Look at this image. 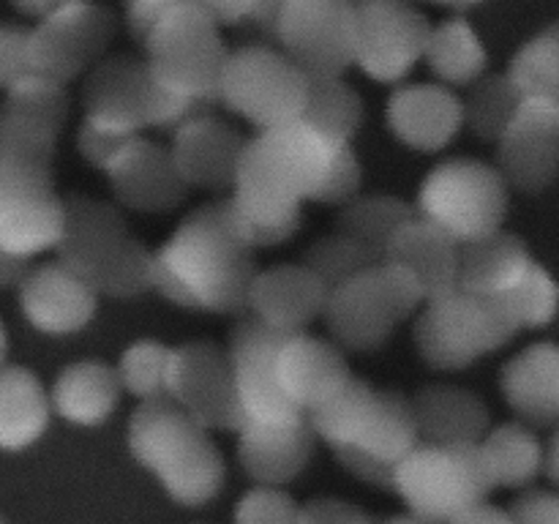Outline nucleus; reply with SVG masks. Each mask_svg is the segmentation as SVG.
Instances as JSON below:
<instances>
[{"instance_id": "1", "label": "nucleus", "mask_w": 559, "mask_h": 524, "mask_svg": "<svg viewBox=\"0 0 559 524\" xmlns=\"http://www.w3.org/2000/svg\"><path fill=\"white\" fill-rule=\"evenodd\" d=\"M257 276L254 249L238 233L227 196L200 205L153 254L151 289L180 309L243 314Z\"/></svg>"}, {"instance_id": "2", "label": "nucleus", "mask_w": 559, "mask_h": 524, "mask_svg": "<svg viewBox=\"0 0 559 524\" xmlns=\"http://www.w3.org/2000/svg\"><path fill=\"white\" fill-rule=\"evenodd\" d=\"M58 262L74 271L93 293L136 298L151 289L153 254L123 213L109 202L71 194L63 200Z\"/></svg>"}, {"instance_id": "3", "label": "nucleus", "mask_w": 559, "mask_h": 524, "mask_svg": "<svg viewBox=\"0 0 559 524\" xmlns=\"http://www.w3.org/2000/svg\"><path fill=\"white\" fill-rule=\"evenodd\" d=\"M129 448L180 505H205L222 491L224 458L216 442L167 396L142 402L134 409Z\"/></svg>"}, {"instance_id": "4", "label": "nucleus", "mask_w": 559, "mask_h": 524, "mask_svg": "<svg viewBox=\"0 0 559 524\" xmlns=\"http://www.w3.org/2000/svg\"><path fill=\"white\" fill-rule=\"evenodd\" d=\"M338 147L300 120L257 131L246 136L233 194L284 211L304 207L325 186Z\"/></svg>"}, {"instance_id": "5", "label": "nucleus", "mask_w": 559, "mask_h": 524, "mask_svg": "<svg viewBox=\"0 0 559 524\" xmlns=\"http://www.w3.org/2000/svg\"><path fill=\"white\" fill-rule=\"evenodd\" d=\"M85 120L109 136H140L145 129L175 134L183 123L213 112V104H194L162 91L145 60L112 55L87 71L82 91Z\"/></svg>"}, {"instance_id": "6", "label": "nucleus", "mask_w": 559, "mask_h": 524, "mask_svg": "<svg viewBox=\"0 0 559 524\" xmlns=\"http://www.w3.org/2000/svg\"><path fill=\"white\" fill-rule=\"evenodd\" d=\"M229 47L205 3H173L145 44V63L162 91L194 104H218Z\"/></svg>"}, {"instance_id": "7", "label": "nucleus", "mask_w": 559, "mask_h": 524, "mask_svg": "<svg viewBox=\"0 0 559 524\" xmlns=\"http://www.w3.org/2000/svg\"><path fill=\"white\" fill-rule=\"evenodd\" d=\"M508 194L511 189L495 164L451 158L426 175L413 211L420 222L431 224L462 246L502 229Z\"/></svg>"}, {"instance_id": "8", "label": "nucleus", "mask_w": 559, "mask_h": 524, "mask_svg": "<svg viewBox=\"0 0 559 524\" xmlns=\"http://www.w3.org/2000/svg\"><path fill=\"white\" fill-rule=\"evenodd\" d=\"M420 303L418 287L402 271L380 262L331 289L322 317L338 349L377 353Z\"/></svg>"}, {"instance_id": "9", "label": "nucleus", "mask_w": 559, "mask_h": 524, "mask_svg": "<svg viewBox=\"0 0 559 524\" xmlns=\"http://www.w3.org/2000/svg\"><path fill=\"white\" fill-rule=\"evenodd\" d=\"M391 489L402 495L413 516L448 524L467 508L486 502L491 486L478 445L418 442L393 473Z\"/></svg>"}, {"instance_id": "10", "label": "nucleus", "mask_w": 559, "mask_h": 524, "mask_svg": "<svg viewBox=\"0 0 559 524\" xmlns=\"http://www.w3.org/2000/svg\"><path fill=\"white\" fill-rule=\"evenodd\" d=\"M519 327L497 300L451 293L420 311L415 322V347L437 371H462L484 355L502 349Z\"/></svg>"}, {"instance_id": "11", "label": "nucleus", "mask_w": 559, "mask_h": 524, "mask_svg": "<svg viewBox=\"0 0 559 524\" xmlns=\"http://www.w3.org/2000/svg\"><path fill=\"white\" fill-rule=\"evenodd\" d=\"M309 80L298 66L271 44H243L229 49L218 104L249 120L257 131H271L300 120Z\"/></svg>"}, {"instance_id": "12", "label": "nucleus", "mask_w": 559, "mask_h": 524, "mask_svg": "<svg viewBox=\"0 0 559 524\" xmlns=\"http://www.w3.org/2000/svg\"><path fill=\"white\" fill-rule=\"evenodd\" d=\"M63 200L52 167L0 151V251L27 260L58 246Z\"/></svg>"}, {"instance_id": "13", "label": "nucleus", "mask_w": 559, "mask_h": 524, "mask_svg": "<svg viewBox=\"0 0 559 524\" xmlns=\"http://www.w3.org/2000/svg\"><path fill=\"white\" fill-rule=\"evenodd\" d=\"M278 52L287 55L306 80H342L355 66V3L289 0L278 9Z\"/></svg>"}, {"instance_id": "14", "label": "nucleus", "mask_w": 559, "mask_h": 524, "mask_svg": "<svg viewBox=\"0 0 559 524\" xmlns=\"http://www.w3.org/2000/svg\"><path fill=\"white\" fill-rule=\"evenodd\" d=\"M115 27L118 20L102 5L55 3V9L41 16L27 36L31 74L66 87L102 60Z\"/></svg>"}, {"instance_id": "15", "label": "nucleus", "mask_w": 559, "mask_h": 524, "mask_svg": "<svg viewBox=\"0 0 559 524\" xmlns=\"http://www.w3.org/2000/svg\"><path fill=\"white\" fill-rule=\"evenodd\" d=\"M164 396L178 404L202 429H224L238 434L243 426L227 347L213 342L169 347Z\"/></svg>"}, {"instance_id": "16", "label": "nucleus", "mask_w": 559, "mask_h": 524, "mask_svg": "<svg viewBox=\"0 0 559 524\" xmlns=\"http://www.w3.org/2000/svg\"><path fill=\"white\" fill-rule=\"evenodd\" d=\"M431 22L396 0L355 3V66L374 82H402L424 58Z\"/></svg>"}, {"instance_id": "17", "label": "nucleus", "mask_w": 559, "mask_h": 524, "mask_svg": "<svg viewBox=\"0 0 559 524\" xmlns=\"http://www.w3.org/2000/svg\"><path fill=\"white\" fill-rule=\"evenodd\" d=\"M284 338L287 336L267 331L251 317L238 320L229 333L227 355L243 426H295L306 420V415L287 402L276 380V355Z\"/></svg>"}, {"instance_id": "18", "label": "nucleus", "mask_w": 559, "mask_h": 524, "mask_svg": "<svg viewBox=\"0 0 559 524\" xmlns=\"http://www.w3.org/2000/svg\"><path fill=\"white\" fill-rule=\"evenodd\" d=\"M69 118V93L58 82L27 74L0 104V151L52 167L58 136Z\"/></svg>"}, {"instance_id": "19", "label": "nucleus", "mask_w": 559, "mask_h": 524, "mask_svg": "<svg viewBox=\"0 0 559 524\" xmlns=\"http://www.w3.org/2000/svg\"><path fill=\"white\" fill-rule=\"evenodd\" d=\"M559 167V104L522 102L506 134L497 140V172L508 189L540 194Z\"/></svg>"}, {"instance_id": "20", "label": "nucleus", "mask_w": 559, "mask_h": 524, "mask_svg": "<svg viewBox=\"0 0 559 524\" xmlns=\"http://www.w3.org/2000/svg\"><path fill=\"white\" fill-rule=\"evenodd\" d=\"M418 442L409 398L399 391H380L374 413L355 445L336 451V456L355 478L391 489L393 473Z\"/></svg>"}, {"instance_id": "21", "label": "nucleus", "mask_w": 559, "mask_h": 524, "mask_svg": "<svg viewBox=\"0 0 559 524\" xmlns=\"http://www.w3.org/2000/svg\"><path fill=\"white\" fill-rule=\"evenodd\" d=\"M328 289L300 262H284L257 271L246 298V311L254 322L282 336H298L325 311Z\"/></svg>"}, {"instance_id": "22", "label": "nucleus", "mask_w": 559, "mask_h": 524, "mask_svg": "<svg viewBox=\"0 0 559 524\" xmlns=\"http://www.w3.org/2000/svg\"><path fill=\"white\" fill-rule=\"evenodd\" d=\"M243 145L246 136L233 123L218 118L216 112H207L175 131L169 156L189 189L197 186V189L227 191L235 186Z\"/></svg>"}, {"instance_id": "23", "label": "nucleus", "mask_w": 559, "mask_h": 524, "mask_svg": "<svg viewBox=\"0 0 559 524\" xmlns=\"http://www.w3.org/2000/svg\"><path fill=\"white\" fill-rule=\"evenodd\" d=\"M109 186L118 202L140 213H167L189 194V186L175 169L169 147L134 136L107 167Z\"/></svg>"}, {"instance_id": "24", "label": "nucleus", "mask_w": 559, "mask_h": 524, "mask_svg": "<svg viewBox=\"0 0 559 524\" xmlns=\"http://www.w3.org/2000/svg\"><path fill=\"white\" fill-rule=\"evenodd\" d=\"M20 306L36 331L66 336L82 331L96 317L98 295L55 260L25 273L20 282Z\"/></svg>"}, {"instance_id": "25", "label": "nucleus", "mask_w": 559, "mask_h": 524, "mask_svg": "<svg viewBox=\"0 0 559 524\" xmlns=\"http://www.w3.org/2000/svg\"><path fill=\"white\" fill-rule=\"evenodd\" d=\"M276 380L293 407L309 415L336 396L353 374L342 349L325 338L298 333L287 336L276 355Z\"/></svg>"}, {"instance_id": "26", "label": "nucleus", "mask_w": 559, "mask_h": 524, "mask_svg": "<svg viewBox=\"0 0 559 524\" xmlns=\"http://www.w3.org/2000/svg\"><path fill=\"white\" fill-rule=\"evenodd\" d=\"M388 126L413 151L437 153L462 131V98L445 85H399L388 98Z\"/></svg>"}, {"instance_id": "27", "label": "nucleus", "mask_w": 559, "mask_h": 524, "mask_svg": "<svg viewBox=\"0 0 559 524\" xmlns=\"http://www.w3.org/2000/svg\"><path fill=\"white\" fill-rule=\"evenodd\" d=\"M382 262L402 271L418 287L426 303L456 293L459 243L418 216L393 235Z\"/></svg>"}, {"instance_id": "28", "label": "nucleus", "mask_w": 559, "mask_h": 524, "mask_svg": "<svg viewBox=\"0 0 559 524\" xmlns=\"http://www.w3.org/2000/svg\"><path fill=\"white\" fill-rule=\"evenodd\" d=\"M535 265L527 243L519 235L497 229L486 238L459 246L456 289L475 298L500 300Z\"/></svg>"}, {"instance_id": "29", "label": "nucleus", "mask_w": 559, "mask_h": 524, "mask_svg": "<svg viewBox=\"0 0 559 524\" xmlns=\"http://www.w3.org/2000/svg\"><path fill=\"white\" fill-rule=\"evenodd\" d=\"M420 442L431 445H478L489 431V407L473 391L453 385L420 388L409 398Z\"/></svg>"}, {"instance_id": "30", "label": "nucleus", "mask_w": 559, "mask_h": 524, "mask_svg": "<svg viewBox=\"0 0 559 524\" xmlns=\"http://www.w3.org/2000/svg\"><path fill=\"white\" fill-rule=\"evenodd\" d=\"M502 396L524 426H555L559 418V349L555 342L530 344L502 366Z\"/></svg>"}, {"instance_id": "31", "label": "nucleus", "mask_w": 559, "mask_h": 524, "mask_svg": "<svg viewBox=\"0 0 559 524\" xmlns=\"http://www.w3.org/2000/svg\"><path fill=\"white\" fill-rule=\"evenodd\" d=\"M309 420L295 426H243L238 431V458L260 486H282L298 478L314 453Z\"/></svg>"}, {"instance_id": "32", "label": "nucleus", "mask_w": 559, "mask_h": 524, "mask_svg": "<svg viewBox=\"0 0 559 524\" xmlns=\"http://www.w3.org/2000/svg\"><path fill=\"white\" fill-rule=\"evenodd\" d=\"M118 402V374L102 360H80L66 366L49 393V407L76 426L104 424L115 413Z\"/></svg>"}, {"instance_id": "33", "label": "nucleus", "mask_w": 559, "mask_h": 524, "mask_svg": "<svg viewBox=\"0 0 559 524\" xmlns=\"http://www.w3.org/2000/svg\"><path fill=\"white\" fill-rule=\"evenodd\" d=\"M49 393L25 366L0 369V448L22 451L47 431Z\"/></svg>"}, {"instance_id": "34", "label": "nucleus", "mask_w": 559, "mask_h": 524, "mask_svg": "<svg viewBox=\"0 0 559 524\" xmlns=\"http://www.w3.org/2000/svg\"><path fill=\"white\" fill-rule=\"evenodd\" d=\"M424 58L429 69L445 82L448 91L473 85L486 74V66H489V55L478 33L464 16H448L440 25L431 27Z\"/></svg>"}, {"instance_id": "35", "label": "nucleus", "mask_w": 559, "mask_h": 524, "mask_svg": "<svg viewBox=\"0 0 559 524\" xmlns=\"http://www.w3.org/2000/svg\"><path fill=\"white\" fill-rule=\"evenodd\" d=\"M415 211L404 200L393 194H358L353 202L342 205L333 233L344 235L360 249L369 251L374 260L382 262L388 243L393 235L413 222Z\"/></svg>"}, {"instance_id": "36", "label": "nucleus", "mask_w": 559, "mask_h": 524, "mask_svg": "<svg viewBox=\"0 0 559 524\" xmlns=\"http://www.w3.org/2000/svg\"><path fill=\"white\" fill-rule=\"evenodd\" d=\"M491 486H527L544 473V445L524 424H502L478 442Z\"/></svg>"}, {"instance_id": "37", "label": "nucleus", "mask_w": 559, "mask_h": 524, "mask_svg": "<svg viewBox=\"0 0 559 524\" xmlns=\"http://www.w3.org/2000/svg\"><path fill=\"white\" fill-rule=\"evenodd\" d=\"M366 118V104L353 85L342 80H309L300 123L325 136L331 145H349Z\"/></svg>"}, {"instance_id": "38", "label": "nucleus", "mask_w": 559, "mask_h": 524, "mask_svg": "<svg viewBox=\"0 0 559 524\" xmlns=\"http://www.w3.org/2000/svg\"><path fill=\"white\" fill-rule=\"evenodd\" d=\"M377 398H380V388L353 377L336 396L311 409L306 420H309L314 437L325 440L333 451H347L355 445L364 426L369 424Z\"/></svg>"}, {"instance_id": "39", "label": "nucleus", "mask_w": 559, "mask_h": 524, "mask_svg": "<svg viewBox=\"0 0 559 524\" xmlns=\"http://www.w3.org/2000/svg\"><path fill=\"white\" fill-rule=\"evenodd\" d=\"M506 76L522 102L559 104V27L551 25L540 36L530 38L513 55Z\"/></svg>"}, {"instance_id": "40", "label": "nucleus", "mask_w": 559, "mask_h": 524, "mask_svg": "<svg viewBox=\"0 0 559 524\" xmlns=\"http://www.w3.org/2000/svg\"><path fill=\"white\" fill-rule=\"evenodd\" d=\"M522 107V96L506 74H484L469 85L467 102H462L464 123L484 142H497Z\"/></svg>"}, {"instance_id": "41", "label": "nucleus", "mask_w": 559, "mask_h": 524, "mask_svg": "<svg viewBox=\"0 0 559 524\" xmlns=\"http://www.w3.org/2000/svg\"><path fill=\"white\" fill-rule=\"evenodd\" d=\"M300 265L309 267V271L320 278L322 287L331 293L338 284L358 276L360 271H366V267L380 265V260H374L369 251H364L358 243L344 238V235L331 233L309 246V251L304 254V262H300Z\"/></svg>"}, {"instance_id": "42", "label": "nucleus", "mask_w": 559, "mask_h": 524, "mask_svg": "<svg viewBox=\"0 0 559 524\" xmlns=\"http://www.w3.org/2000/svg\"><path fill=\"white\" fill-rule=\"evenodd\" d=\"M167 364H169V347L153 338H140L131 344L118 360L120 388L131 393V396L151 402V398L164 396V382H167Z\"/></svg>"}, {"instance_id": "43", "label": "nucleus", "mask_w": 559, "mask_h": 524, "mask_svg": "<svg viewBox=\"0 0 559 524\" xmlns=\"http://www.w3.org/2000/svg\"><path fill=\"white\" fill-rule=\"evenodd\" d=\"M497 303L506 309V314L511 317L519 331L522 327H546L555 320L557 311L555 278L549 276V271L540 262H535L527 276Z\"/></svg>"}, {"instance_id": "44", "label": "nucleus", "mask_w": 559, "mask_h": 524, "mask_svg": "<svg viewBox=\"0 0 559 524\" xmlns=\"http://www.w3.org/2000/svg\"><path fill=\"white\" fill-rule=\"evenodd\" d=\"M300 505L276 486H254L240 497L235 524H298Z\"/></svg>"}, {"instance_id": "45", "label": "nucleus", "mask_w": 559, "mask_h": 524, "mask_svg": "<svg viewBox=\"0 0 559 524\" xmlns=\"http://www.w3.org/2000/svg\"><path fill=\"white\" fill-rule=\"evenodd\" d=\"M360 183H364V167H360L353 145H342L336 151V156H333L331 172H328L325 186H322L314 202L347 205V202H353L360 194Z\"/></svg>"}, {"instance_id": "46", "label": "nucleus", "mask_w": 559, "mask_h": 524, "mask_svg": "<svg viewBox=\"0 0 559 524\" xmlns=\"http://www.w3.org/2000/svg\"><path fill=\"white\" fill-rule=\"evenodd\" d=\"M27 36H31V27L0 22V91H9L11 85L31 74Z\"/></svg>"}, {"instance_id": "47", "label": "nucleus", "mask_w": 559, "mask_h": 524, "mask_svg": "<svg viewBox=\"0 0 559 524\" xmlns=\"http://www.w3.org/2000/svg\"><path fill=\"white\" fill-rule=\"evenodd\" d=\"M298 524H380L364 511V508L353 505V502L333 500V497H322V500H311L300 505Z\"/></svg>"}, {"instance_id": "48", "label": "nucleus", "mask_w": 559, "mask_h": 524, "mask_svg": "<svg viewBox=\"0 0 559 524\" xmlns=\"http://www.w3.org/2000/svg\"><path fill=\"white\" fill-rule=\"evenodd\" d=\"M129 140H134V136H109L87 123H82L80 131H76V147H80L82 158L91 162L93 167L104 169V172H107L109 164L115 162V156L129 145Z\"/></svg>"}, {"instance_id": "49", "label": "nucleus", "mask_w": 559, "mask_h": 524, "mask_svg": "<svg viewBox=\"0 0 559 524\" xmlns=\"http://www.w3.org/2000/svg\"><path fill=\"white\" fill-rule=\"evenodd\" d=\"M508 513L513 524H559V500L551 491H527Z\"/></svg>"}, {"instance_id": "50", "label": "nucleus", "mask_w": 559, "mask_h": 524, "mask_svg": "<svg viewBox=\"0 0 559 524\" xmlns=\"http://www.w3.org/2000/svg\"><path fill=\"white\" fill-rule=\"evenodd\" d=\"M164 9H167V3H151V0H145V3H134L126 9V25H129L131 38H134L142 49H145L147 38H151L153 27H156L158 16L164 14Z\"/></svg>"}, {"instance_id": "51", "label": "nucleus", "mask_w": 559, "mask_h": 524, "mask_svg": "<svg viewBox=\"0 0 559 524\" xmlns=\"http://www.w3.org/2000/svg\"><path fill=\"white\" fill-rule=\"evenodd\" d=\"M448 524H513V519L511 513L491 505V502H478V505L467 508V511L459 513V516Z\"/></svg>"}, {"instance_id": "52", "label": "nucleus", "mask_w": 559, "mask_h": 524, "mask_svg": "<svg viewBox=\"0 0 559 524\" xmlns=\"http://www.w3.org/2000/svg\"><path fill=\"white\" fill-rule=\"evenodd\" d=\"M31 271L27 267V260H16V257H9L0 251V289L5 287H20V282L25 278V273Z\"/></svg>"}, {"instance_id": "53", "label": "nucleus", "mask_w": 559, "mask_h": 524, "mask_svg": "<svg viewBox=\"0 0 559 524\" xmlns=\"http://www.w3.org/2000/svg\"><path fill=\"white\" fill-rule=\"evenodd\" d=\"M52 9H55V3H22V5H16V11H22V14H36V22L41 20V16H47Z\"/></svg>"}, {"instance_id": "54", "label": "nucleus", "mask_w": 559, "mask_h": 524, "mask_svg": "<svg viewBox=\"0 0 559 524\" xmlns=\"http://www.w3.org/2000/svg\"><path fill=\"white\" fill-rule=\"evenodd\" d=\"M385 524H429V522H424V519H418L409 513V516H393L391 522H385Z\"/></svg>"}, {"instance_id": "55", "label": "nucleus", "mask_w": 559, "mask_h": 524, "mask_svg": "<svg viewBox=\"0 0 559 524\" xmlns=\"http://www.w3.org/2000/svg\"><path fill=\"white\" fill-rule=\"evenodd\" d=\"M5 349H9V338H5V331H3V322H0V369H3V360H5Z\"/></svg>"}, {"instance_id": "56", "label": "nucleus", "mask_w": 559, "mask_h": 524, "mask_svg": "<svg viewBox=\"0 0 559 524\" xmlns=\"http://www.w3.org/2000/svg\"><path fill=\"white\" fill-rule=\"evenodd\" d=\"M0 524H3V519H0Z\"/></svg>"}]
</instances>
